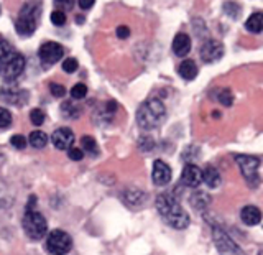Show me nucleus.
<instances>
[{"mask_svg":"<svg viewBox=\"0 0 263 255\" xmlns=\"http://www.w3.org/2000/svg\"><path fill=\"white\" fill-rule=\"evenodd\" d=\"M12 125V114L5 107H0V129H7Z\"/></svg>","mask_w":263,"mask_h":255,"instance_id":"obj_25","label":"nucleus"},{"mask_svg":"<svg viewBox=\"0 0 263 255\" xmlns=\"http://www.w3.org/2000/svg\"><path fill=\"white\" fill-rule=\"evenodd\" d=\"M258 255H263V250H260V252H258Z\"/></svg>","mask_w":263,"mask_h":255,"instance_id":"obj_37","label":"nucleus"},{"mask_svg":"<svg viewBox=\"0 0 263 255\" xmlns=\"http://www.w3.org/2000/svg\"><path fill=\"white\" fill-rule=\"evenodd\" d=\"M128 35H130V30H128V27H125V25H122V27L117 28V37L119 38H127Z\"/></svg>","mask_w":263,"mask_h":255,"instance_id":"obj_34","label":"nucleus"},{"mask_svg":"<svg viewBox=\"0 0 263 255\" xmlns=\"http://www.w3.org/2000/svg\"><path fill=\"white\" fill-rule=\"evenodd\" d=\"M202 181L209 188H217L220 185V173L217 171L216 167H212V165H208V167L204 168L202 171Z\"/></svg>","mask_w":263,"mask_h":255,"instance_id":"obj_17","label":"nucleus"},{"mask_svg":"<svg viewBox=\"0 0 263 255\" xmlns=\"http://www.w3.org/2000/svg\"><path fill=\"white\" fill-rule=\"evenodd\" d=\"M191 49V38L186 33H178L173 40V51L176 56H186Z\"/></svg>","mask_w":263,"mask_h":255,"instance_id":"obj_16","label":"nucleus"},{"mask_svg":"<svg viewBox=\"0 0 263 255\" xmlns=\"http://www.w3.org/2000/svg\"><path fill=\"white\" fill-rule=\"evenodd\" d=\"M94 5V0H79V7L82 10H86V8H90Z\"/></svg>","mask_w":263,"mask_h":255,"instance_id":"obj_35","label":"nucleus"},{"mask_svg":"<svg viewBox=\"0 0 263 255\" xmlns=\"http://www.w3.org/2000/svg\"><path fill=\"white\" fill-rule=\"evenodd\" d=\"M78 60H74V58H68V60H64L63 61V69L66 72H74V71H78Z\"/></svg>","mask_w":263,"mask_h":255,"instance_id":"obj_29","label":"nucleus"},{"mask_svg":"<svg viewBox=\"0 0 263 255\" xmlns=\"http://www.w3.org/2000/svg\"><path fill=\"white\" fill-rule=\"evenodd\" d=\"M181 181L189 188H197L202 183V170L193 163L186 165L183 170V175H181Z\"/></svg>","mask_w":263,"mask_h":255,"instance_id":"obj_13","label":"nucleus"},{"mask_svg":"<svg viewBox=\"0 0 263 255\" xmlns=\"http://www.w3.org/2000/svg\"><path fill=\"white\" fill-rule=\"evenodd\" d=\"M166 117V107L160 99H148L137 111V122L145 130H153L160 127Z\"/></svg>","mask_w":263,"mask_h":255,"instance_id":"obj_2","label":"nucleus"},{"mask_svg":"<svg viewBox=\"0 0 263 255\" xmlns=\"http://www.w3.org/2000/svg\"><path fill=\"white\" fill-rule=\"evenodd\" d=\"M41 15V5L38 2H28L20 8L18 19H16L15 28L22 37H30L35 33Z\"/></svg>","mask_w":263,"mask_h":255,"instance_id":"obj_3","label":"nucleus"},{"mask_svg":"<svg viewBox=\"0 0 263 255\" xmlns=\"http://www.w3.org/2000/svg\"><path fill=\"white\" fill-rule=\"evenodd\" d=\"M0 97H2L4 101L8 104L22 105V104L27 102L28 94H27V90H20L16 87H4L2 90H0Z\"/></svg>","mask_w":263,"mask_h":255,"instance_id":"obj_14","label":"nucleus"},{"mask_svg":"<svg viewBox=\"0 0 263 255\" xmlns=\"http://www.w3.org/2000/svg\"><path fill=\"white\" fill-rule=\"evenodd\" d=\"M56 5H60L63 8H71L72 4H71V0H66V2H56Z\"/></svg>","mask_w":263,"mask_h":255,"instance_id":"obj_36","label":"nucleus"},{"mask_svg":"<svg viewBox=\"0 0 263 255\" xmlns=\"http://www.w3.org/2000/svg\"><path fill=\"white\" fill-rule=\"evenodd\" d=\"M240 219L247 226H257L261 221V211L257 208V206H252V204L245 206V208H242V211H240Z\"/></svg>","mask_w":263,"mask_h":255,"instance_id":"obj_15","label":"nucleus"},{"mask_svg":"<svg viewBox=\"0 0 263 255\" xmlns=\"http://www.w3.org/2000/svg\"><path fill=\"white\" fill-rule=\"evenodd\" d=\"M61 111L63 114L66 115V117H69V119H76L78 115H79V107L78 105H72V102H64L63 107H61Z\"/></svg>","mask_w":263,"mask_h":255,"instance_id":"obj_22","label":"nucleus"},{"mask_svg":"<svg viewBox=\"0 0 263 255\" xmlns=\"http://www.w3.org/2000/svg\"><path fill=\"white\" fill-rule=\"evenodd\" d=\"M178 72H179V76L186 79V81H193L196 76H197V66L193 60H184L183 63L179 64V68H178Z\"/></svg>","mask_w":263,"mask_h":255,"instance_id":"obj_18","label":"nucleus"},{"mask_svg":"<svg viewBox=\"0 0 263 255\" xmlns=\"http://www.w3.org/2000/svg\"><path fill=\"white\" fill-rule=\"evenodd\" d=\"M86 94H87V87H86V84H82V82L72 86V89H71L72 99H82V97H86Z\"/></svg>","mask_w":263,"mask_h":255,"instance_id":"obj_26","label":"nucleus"},{"mask_svg":"<svg viewBox=\"0 0 263 255\" xmlns=\"http://www.w3.org/2000/svg\"><path fill=\"white\" fill-rule=\"evenodd\" d=\"M71 235L68 232H64L61 229H54L48 234L46 239V249L48 252H51L53 255H64L71 250Z\"/></svg>","mask_w":263,"mask_h":255,"instance_id":"obj_8","label":"nucleus"},{"mask_svg":"<svg viewBox=\"0 0 263 255\" xmlns=\"http://www.w3.org/2000/svg\"><path fill=\"white\" fill-rule=\"evenodd\" d=\"M25 69V58L18 51L8 53L2 61H0V76L7 81H13L20 76Z\"/></svg>","mask_w":263,"mask_h":255,"instance_id":"obj_6","label":"nucleus"},{"mask_svg":"<svg viewBox=\"0 0 263 255\" xmlns=\"http://www.w3.org/2000/svg\"><path fill=\"white\" fill-rule=\"evenodd\" d=\"M156 209H158L160 216L175 229H186L189 226V222H191L187 212L168 193H163L156 197Z\"/></svg>","mask_w":263,"mask_h":255,"instance_id":"obj_1","label":"nucleus"},{"mask_svg":"<svg viewBox=\"0 0 263 255\" xmlns=\"http://www.w3.org/2000/svg\"><path fill=\"white\" fill-rule=\"evenodd\" d=\"M245 28L250 33H261L263 31V12L252 13L245 22Z\"/></svg>","mask_w":263,"mask_h":255,"instance_id":"obj_19","label":"nucleus"},{"mask_svg":"<svg viewBox=\"0 0 263 255\" xmlns=\"http://www.w3.org/2000/svg\"><path fill=\"white\" fill-rule=\"evenodd\" d=\"M217 101L220 104H224L226 107H230L234 102V96H232V93H230L229 89H220L219 94H217Z\"/></svg>","mask_w":263,"mask_h":255,"instance_id":"obj_23","label":"nucleus"},{"mask_svg":"<svg viewBox=\"0 0 263 255\" xmlns=\"http://www.w3.org/2000/svg\"><path fill=\"white\" fill-rule=\"evenodd\" d=\"M191 203H193L194 208H197V209H204L205 206H209L211 201H209V196L205 194V193H197V194H193Z\"/></svg>","mask_w":263,"mask_h":255,"instance_id":"obj_21","label":"nucleus"},{"mask_svg":"<svg viewBox=\"0 0 263 255\" xmlns=\"http://www.w3.org/2000/svg\"><path fill=\"white\" fill-rule=\"evenodd\" d=\"M49 89H51V94L54 96V97H63L64 96V93H66V89H64V86H61V84H53L49 86Z\"/></svg>","mask_w":263,"mask_h":255,"instance_id":"obj_33","label":"nucleus"},{"mask_svg":"<svg viewBox=\"0 0 263 255\" xmlns=\"http://www.w3.org/2000/svg\"><path fill=\"white\" fill-rule=\"evenodd\" d=\"M51 23L56 25V27H61V25L66 23V15L63 10H54L51 13Z\"/></svg>","mask_w":263,"mask_h":255,"instance_id":"obj_28","label":"nucleus"},{"mask_svg":"<svg viewBox=\"0 0 263 255\" xmlns=\"http://www.w3.org/2000/svg\"><path fill=\"white\" fill-rule=\"evenodd\" d=\"M23 229L27 235L33 241H38V239L45 237L46 235V230H48V222L43 217V214L35 211V209H28L25 212L23 216Z\"/></svg>","mask_w":263,"mask_h":255,"instance_id":"obj_4","label":"nucleus"},{"mask_svg":"<svg viewBox=\"0 0 263 255\" xmlns=\"http://www.w3.org/2000/svg\"><path fill=\"white\" fill-rule=\"evenodd\" d=\"M13 51V46L8 43V41H5V40H2L0 38V61L4 60V58L8 54V53H12Z\"/></svg>","mask_w":263,"mask_h":255,"instance_id":"obj_30","label":"nucleus"},{"mask_svg":"<svg viewBox=\"0 0 263 255\" xmlns=\"http://www.w3.org/2000/svg\"><path fill=\"white\" fill-rule=\"evenodd\" d=\"M81 143H82V147H84L86 152L92 153V155H97L99 148H97V143H96V140L92 137H82Z\"/></svg>","mask_w":263,"mask_h":255,"instance_id":"obj_24","label":"nucleus"},{"mask_svg":"<svg viewBox=\"0 0 263 255\" xmlns=\"http://www.w3.org/2000/svg\"><path fill=\"white\" fill-rule=\"evenodd\" d=\"M222 56H224V45L217 40H208L201 46V60L204 63L219 61Z\"/></svg>","mask_w":263,"mask_h":255,"instance_id":"obj_10","label":"nucleus"},{"mask_svg":"<svg viewBox=\"0 0 263 255\" xmlns=\"http://www.w3.org/2000/svg\"><path fill=\"white\" fill-rule=\"evenodd\" d=\"M10 142H12V145L15 148H18V150H23L25 145H27V138H25L23 135H13Z\"/></svg>","mask_w":263,"mask_h":255,"instance_id":"obj_31","label":"nucleus"},{"mask_svg":"<svg viewBox=\"0 0 263 255\" xmlns=\"http://www.w3.org/2000/svg\"><path fill=\"white\" fill-rule=\"evenodd\" d=\"M171 168L168 167L166 163L163 160H156L153 163V173H152V178H153V183L156 186H164L168 185L171 181Z\"/></svg>","mask_w":263,"mask_h":255,"instance_id":"obj_12","label":"nucleus"},{"mask_svg":"<svg viewBox=\"0 0 263 255\" xmlns=\"http://www.w3.org/2000/svg\"><path fill=\"white\" fill-rule=\"evenodd\" d=\"M235 161L240 168L242 176L245 178L247 185L250 188H257L260 185V176H258V167H260V160L253 155H235Z\"/></svg>","mask_w":263,"mask_h":255,"instance_id":"obj_5","label":"nucleus"},{"mask_svg":"<svg viewBox=\"0 0 263 255\" xmlns=\"http://www.w3.org/2000/svg\"><path fill=\"white\" fill-rule=\"evenodd\" d=\"M212 237L220 255H247L242 247L230 237L224 229L219 226H212Z\"/></svg>","mask_w":263,"mask_h":255,"instance_id":"obj_7","label":"nucleus"},{"mask_svg":"<svg viewBox=\"0 0 263 255\" xmlns=\"http://www.w3.org/2000/svg\"><path fill=\"white\" fill-rule=\"evenodd\" d=\"M64 48L60 43H54V41H46L45 45H41L40 48V60L43 64H54L63 58Z\"/></svg>","mask_w":263,"mask_h":255,"instance_id":"obj_9","label":"nucleus"},{"mask_svg":"<svg viewBox=\"0 0 263 255\" xmlns=\"http://www.w3.org/2000/svg\"><path fill=\"white\" fill-rule=\"evenodd\" d=\"M30 119L33 122V125H41L45 122V112L41 109H33L30 112Z\"/></svg>","mask_w":263,"mask_h":255,"instance_id":"obj_27","label":"nucleus"},{"mask_svg":"<svg viewBox=\"0 0 263 255\" xmlns=\"http://www.w3.org/2000/svg\"><path fill=\"white\" fill-rule=\"evenodd\" d=\"M51 140H53V145L58 148V150H69V148L72 147V142H74V134L69 127H61V129L54 130Z\"/></svg>","mask_w":263,"mask_h":255,"instance_id":"obj_11","label":"nucleus"},{"mask_svg":"<svg viewBox=\"0 0 263 255\" xmlns=\"http://www.w3.org/2000/svg\"><path fill=\"white\" fill-rule=\"evenodd\" d=\"M30 143L31 147H35V148H43L48 142V137L46 134H43L41 130H33L31 134H30Z\"/></svg>","mask_w":263,"mask_h":255,"instance_id":"obj_20","label":"nucleus"},{"mask_svg":"<svg viewBox=\"0 0 263 255\" xmlns=\"http://www.w3.org/2000/svg\"><path fill=\"white\" fill-rule=\"evenodd\" d=\"M68 156H69L71 160H74V161H79V160H82V156H84V153H82L81 148L71 147L69 150H68Z\"/></svg>","mask_w":263,"mask_h":255,"instance_id":"obj_32","label":"nucleus"}]
</instances>
